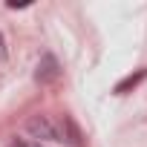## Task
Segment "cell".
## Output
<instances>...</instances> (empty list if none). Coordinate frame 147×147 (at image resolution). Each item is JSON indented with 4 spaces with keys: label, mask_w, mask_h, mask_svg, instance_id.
<instances>
[{
    "label": "cell",
    "mask_w": 147,
    "mask_h": 147,
    "mask_svg": "<svg viewBox=\"0 0 147 147\" xmlns=\"http://www.w3.org/2000/svg\"><path fill=\"white\" fill-rule=\"evenodd\" d=\"M26 133H29L32 138H43V141H55V144H63V133H61V124H58L55 118L43 115V113H38V115H32V118L26 121Z\"/></svg>",
    "instance_id": "cell-1"
},
{
    "label": "cell",
    "mask_w": 147,
    "mask_h": 147,
    "mask_svg": "<svg viewBox=\"0 0 147 147\" xmlns=\"http://www.w3.org/2000/svg\"><path fill=\"white\" fill-rule=\"evenodd\" d=\"M35 81L38 84H55V81H61V63H58V58L55 55H40V61H38V69H35Z\"/></svg>",
    "instance_id": "cell-2"
},
{
    "label": "cell",
    "mask_w": 147,
    "mask_h": 147,
    "mask_svg": "<svg viewBox=\"0 0 147 147\" xmlns=\"http://www.w3.org/2000/svg\"><path fill=\"white\" fill-rule=\"evenodd\" d=\"M58 124H61V133H63V144H69V147H81V144H84L81 130L75 127V121H72L69 115H63Z\"/></svg>",
    "instance_id": "cell-3"
},
{
    "label": "cell",
    "mask_w": 147,
    "mask_h": 147,
    "mask_svg": "<svg viewBox=\"0 0 147 147\" xmlns=\"http://www.w3.org/2000/svg\"><path fill=\"white\" fill-rule=\"evenodd\" d=\"M144 78H147V66H144V69H138L136 75H127V78H124V81H121V84L115 87V92H118V95H124L127 90H133V87H138V84H141Z\"/></svg>",
    "instance_id": "cell-4"
},
{
    "label": "cell",
    "mask_w": 147,
    "mask_h": 147,
    "mask_svg": "<svg viewBox=\"0 0 147 147\" xmlns=\"http://www.w3.org/2000/svg\"><path fill=\"white\" fill-rule=\"evenodd\" d=\"M9 49H6V40H3V32H0V61H6Z\"/></svg>",
    "instance_id": "cell-5"
},
{
    "label": "cell",
    "mask_w": 147,
    "mask_h": 147,
    "mask_svg": "<svg viewBox=\"0 0 147 147\" xmlns=\"http://www.w3.org/2000/svg\"><path fill=\"white\" fill-rule=\"evenodd\" d=\"M12 147H26V144H23V141H15V144H12Z\"/></svg>",
    "instance_id": "cell-6"
}]
</instances>
